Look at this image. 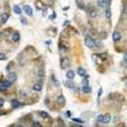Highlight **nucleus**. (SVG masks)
<instances>
[{"label":"nucleus","mask_w":127,"mask_h":127,"mask_svg":"<svg viewBox=\"0 0 127 127\" xmlns=\"http://www.w3.org/2000/svg\"><path fill=\"white\" fill-rule=\"evenodd\" d=\"M111 114H98L97 116V122L99 123H109L111 122Z\"/></svg>","instance_id":"f257e3e1"},{"label":"nucleus","mask_w":127,"mask_h":127,"mask_svg":"<svg viewBox=\"0 0 127 127\" xmlns=\"http://www.w3.org/2000/svg\"><path fill=\"white\" fill-rule=\"evenodd\" d=\"M4 102H5V100H4V98H0V108L4 106Z\"/></svg>","instance_id":"bb28decb"},{"label":"nucleus","mask_w":127,"mask_h":127,"mask_svg":"<svg viewBox=\"0 0 127 127\" xmlns=\"http://www.w3.org/2000/svg\"><path fill=\"white\" fill-rule=\"evenodd\" d=\"M113 41L114 42H118V41H121V33L119 32H113Z\"/></svg>","instance_id":"2eb2a0df"},{"label":"nucleus","mask_w":127,"mask_h":127,"mask_svg":"<svg viewBox=\"0 0 127 127\" xmlns=\"http://www.w3.org/2000/svg\"><path fill=\"white\" fill-rule=\"evenodd\" d=\"M9 19V14L8 13H3L0 15V22H1V24H5Z\"/></svg>","instance_id":"6e6552de"},{"label":"nucleus","mask_w":127,"mask_h":127,"mask_svg":"<svg viewBox=\"0 0 127 127\" xmlns=\"http://www.w3.org/2000/svg\"><path fill=\"white\" fill-rule=\"evenodd\" d=\"M111 17H112V12H111V9H109V8H107V10H106V18L111 19Z\"/></svg>","instance_id":"412c9836"},{"label":"nucleus","mask_w":127,"mask_h":127,"mask_svg":"<svg viewBox=\"0 0 127 127\" xmlns=\"http://www.w3.org/2000/svg\"><path fill=\"white\" fill-rule=\"evenodd\" d=\"M23 10H24V13H26L27 15H32L33 14V10H32V8H31L29 5H24Z\"/></svg>","instance_id":"9d476101"},{"label":"nucleus","mask_w":127,"mask_h":127,"mask_svg":"<svg viewBox=\"0 0 127 127\" xmlns=\"http://www.w3.org/2000/svg\"><path fill=\"white\" fill-rule=\"evenodd\" d=\"M17 79H18V76H17V74H15V73H9V75H8V80H9L10 83L17 81Z\"/></svg>","instance_id":"0eeeda50"},{"label":"nucleus","mask_w":127,"mask_h":127,"mask_svg":"<svg viewBox=\"0 0 127 127\" xmlns=\"http://www.w3.org/2000/svg\"><path fill=\"white\" fill-rule=\"evenodd\" d=\"M126 86H127V80H126Z\"/></svg>","instance_id":"72a5a7b5"},{"label":"nucleus","mask_w":127,"mask_h":127,"mask_svg":"<svg viewBox=\"0 0 127 127\" xmlns=\"http://www.w3.org/2000/svg\"><path fill=\"white\" fill-rule=\"evenodd\" d=\"M95 56H99V57H102V58H107L108 55L107 54H98V55H95Z\"/></svg>","instance_id":"b1692460"},{"label":"nucleus","mask_w":127,"mask_h":127,"mask_svg":"<svg viewBox=\"0 0 127 127\" xmlns=\"http://www.w3.org/2000/svg\"><path fill=\"white\" fill-rule=\"evenodd\" d=\"M20 39V35H19V32H15L12 35V41L13 42H18Z\"/></svg>","instance_id":"9b49d317"},{"label":"nucleus","mask_w":127,"mask_h":127,"mask_svg":"<svg viewBox=\"0 0 127 127\" xmlns=\"http://www.w3.org/2000/svg\"><path fill=\"white\" fill-rule=\"evenodd\" d=\"M81 90H83V93H90L92 92V88L89 85H83V88H81Z\"/></svg>","instance_id":"f3484780"},{"label":"nucleus","mask_w":127,"mask_h":127,"mask_svg":"<svg viewBox=\"0 0 127 127\" xmlns=\"http://www.w3.org/2000/svg\"><path fill=\"white\" fill-rule=\"evenodd\" d=\"M7 60V55L5 54H0V61H4Z\"/></svg>","instance_id":"5701e85b"},{"label":"nucleus","mask_w":127,"mask_h":127,"mask_svg":"<svg viewBox=\"0 0 127 127\" xmlns=\"http://www.w3.org/2000/svg\"><path fill=\"white\" fill-rule=\"evenodd\" d=\"M98 8H106L107 7V0H97Z\"/></svg>","instance_id":"ddd939ff"},{"label":"nucleus","mask_w":127,"mask_h":127,"mask_svg":"<svg viewBox=\"0 0 127 127\" xmlns=\"http://www.w3.org/2000/svg\"><path fill=\"white\" fill-rule=\"evenodd\" d=\"M37 113H38V116H41L42 118H48V117H50V114L46 113V112H43V111H38Z\"/></svg>","instance_id":"6ab92c4d"},{"label":"nucleus","mask_w":127,"mask_h":127,"mask_svg":"<svg viewBox=\"0 0 127 127\" xmlns=\"http://www.w3.org/2000/svg\"><path fill=\"white\" fill-rule=\"evenodd\" d=\"M85 10H86V13L89 14V17H90V18H97L98 14H99L97 9H94L93 7H90V5H89L88 8H85Z\"/></svg>","instance_id":"f03ea898"},{"label":"nucleus","mask_w":127,"mask_h":127,"mask_svg":"<svg viewBox=\"0 0 127 127\" xmlns=\"http://www.w3.org/2000/svg\"><path fill=\"white\" fill-rule=\"evenodd\" d=\"M10 103H12V107H13V108H20V107H23V106H24L23 103H20L19 100H17V99H13V100H12Z\"/></svg>","instance_id":"423d86ee"},{"label":"nucleus","mask_w":127,"mask_h":127,"mask_svg":"<svg viewBox=\"0 0 127 127\" xmlns=\"http://www.w3.org/2000/svg\"><path fill=\"white\" fill-rule=\"evenodd\" d=\"M73 121H74V122H79V123H81V122H83V121H81V119H79V118H73Z\"/></svg>","instance_id":"c85d7f7f"},{"label":"nucleus","mask_w":127,"mask_h":127,"mask_svg":"<svg viewBox=\"0 0 127 127\" xmlns=\"http://www.w3.org/2000/svg\"><path fill=\"white\" fill-rule=\"evenodd\" d=\"M95 46H97V47H102V42L100 41H95Z\"/></svg>","instance_id":"cd10ccee"},{"label":"nucleus","mask_w":127,"mask_h":127,"mask_svg":"<svg viewBox=\"0 0 127 127\" xmlns=\"http://www.w3.org/2000/svg\"><path fill=\"white\" fill-rule=\"evenodd\" d=\"M56 102H57L58 104H61V106H64V104H65V97L60 94L58 97H56Z\"/></svg>","instance_id":"4468645a"},{"label":"nucleus","mask_w":127,"mask_h":127,"mask_svg":"<svg viewBox=\"0 0 127 127\" xmlns=\"http://www.w3.org/2000/svg\"><path fill=\"white\" fill-rule=\"evenodd\" d=\"M13 10H14V13H15V14H18V15H20V14H22V9H20L19 7H18V5H14V7H13Z\"/></svg>","instance_id":"aec40b11"},{"label":"nucleus","mask_w":127,"mask_h":127,"mask_svg":"<svg viewBox=\"0 0 127 127\" xmlns=\"http://www.w3.org/2000/svg\"><path fill=\"white\" fill-rule=\"evenodd\" d=\"M123 61H125V62H127V54L125 55V56H123Z\"/></svg>","instance_id":"7c9ffc66"},{"label":"nucleus","mask_w":127,"mask_h":127,"mask_svg":"<svg viewBox=\"0 0 127 127\" xmlns=\"http://www.w3.org/2000/svg\"><path fill=\"white\" fill-rule=\"evenodd\" d=\"M55 15H56V13H52V15H51V19H55Z\"/></svg>","instance_id":"2f4dec72"},{"label":"nucleus","mask_w":127,"mask_h":127,"mask_svg":"<svg viewBox=\"0 0 127 127\" xmlns=\"http://www.w3.org/2000/svg\"><path fill=\"white\" fill-rule=\"evenodd\" d=\"M20 22H22V24H24V26L27 24V19L24 17H20Z\"/></svg>","instance_id":"393cba45"},{"label":"nucleus","mask_w":127,"mask_h":127,"mask_svg":"<svg viewBox=\"0 0 127 127\" xmlns=\"http://www.w3.org/2000/svg\"><path fill=\"white\" fill-rule=\"evenodd\" d=\"M74 78H75V71L67 70V73H66V79H67V80H73Z\"/></svg>","instance_id":"1a4fd4ad"},{"label":"nucleus","mask_w":127,"mask_h":127,"mask_svg":"<svg viewBox=\"0 0 127 127\" xmlns=\"http://www.w3.org/2000/svg\"><path fill=\"white\" fill-rule=\"evenodd\" d=\"M33 90H35V92H41V90H42V85L39 84V83H36V84H33Z\"/></svg>","instance_id":"dca6fc26"},{"label":"nucleus","mask_w":127,"mask_h":127,"mask_svg":"<svg viewBox=\"0 0 127 127\" xmlns=\"http://www.w3.org/2000/svg\"><path fill=\"white\" fill-rule=\"evenodd\" d=\"M52 81L55 83V85H56V86H60V83H58V80L55 78V76H52Z\"/></svg>","instance_id":"4be33fe9"},{"label":"nucleus","mask_w":127,"mask_h":127,"mask_svg":"<svg viewBox=\"0 0 127 127\" xmlns=\"http://www.w3.org/2000/svg\"><path fill=\"white\" fill-rule=\"evenodd\" d=\"M76 73H78L80 76H83V78H85V76H86V71H85V69H84V67H78Z\"/></svg>","instance_id":"f8f14e48"},{"label":"nucleus","mask_w":127,"mask_h":127,"mask_svg":"<svg viewBox=\"0 0 127 127\" xmlns=\"http://www.w3.org/2000/svg\"><path fill=\"white\" fill-rule=\"evenodd\" d=\"M45 104H46V106H48V104H50V99H48V98L45 99Z\"/></svg>","instance_id":"c756f323"},{"label":"nucleus","mask_w":127,"mask_h":127,"mask_svg":"<svg viewBox=\"0 0 127 127\" xmlns=\"http://www.w3.org/2000/svg\"><path fill=\"white\" fill-rule=\"evenodd\" d=\"M32 127H41V125L38 122H32Z\"/></svg>","instance_id":"a878e982"},{"label":"nucleus","mask_w":127,"mask_h":127,"mask_svg":"<svg viewBox=\"0 0 127 127\" xmlns=\"http://www.w3.org/2000/svg\"><path fill=\"white\" fill-rule=\"evenodd\" d=\"M70 65V61L67 57H61V67L62 69H66V67H69Z\"/></svg>","instance_id":"39448f33"},{"label":"nucleus","mask_w":127,"mask_h":127,"mask_svg":"<svg viewBox=\"0 0 127 127\" xmlns=\"http://www.w3.org/2000/svg\"><path fill=\"white\" fill-rule=\"evenodd\" d=\"M76 127H83V126H81V125H78V126H76Z\"/></svg>","instance_id":"473e14b6"},{"label":"nucleus","mask_w":127,"mask_h":127,"mask_svg":"<svg viewBox=\"0 0 127 127\" xmlns=\"http://www.w3.org/2000/svg\"><path fill=\"white\" fill-rule=\"evenodd\" d=\"M84 42H85V46H86V47H89V48L95 47V41L90 36H86L85 39H84Z\"/></svg>","instance_id":"7ed1b4c3"},{"label":"nucleus","mask_w":127,"mask_h":127,"mask_svg":"<svg viewBox=\"0 0 127 127\" xmlns=\"http://www.w3.org/2000/svg\"><path fill=\"white\" fill-rule=\"evenodd\" d=\"M10 85H12V83L9 81V80H3L1 83H0V92H5V90H8L9 88H10Z\"/></svg>","instance_id":"20e7f679"},{"label":"nucleus","mask_w":127,"mask_h":127,"mask_svg":"<svg viewBox=\"0 0 127 127\" xmlns=\"http://www.w3.org/2000/svg\"><path fill=\"white\" fill-rule=\"evenodd\" d=\"M64 84H65V86H66V88H69V89H73V88H74V84L70 81V80H67V79L65 80V83H64Z\"/></svg>","instance_id":"a211bd4d"}]
</instances>
